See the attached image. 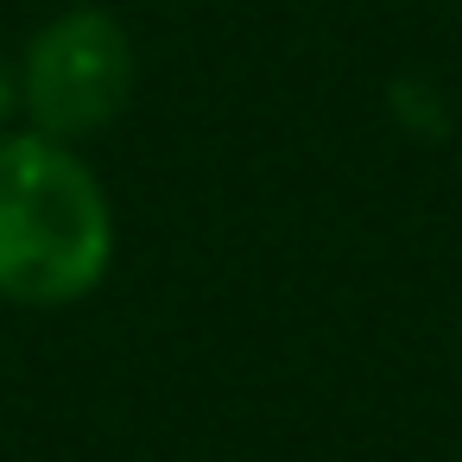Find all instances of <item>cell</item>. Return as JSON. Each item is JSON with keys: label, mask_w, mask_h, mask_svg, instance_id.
Here are the masks:
<instances>
[{"label": "cell", "mask_w": 462, "mask_h": 462, "mask_svg": "<svg viewBox=\"0 0 462 462\" xmlns=\"http://www.w3.org/2000/svg\"><path fill=\"white\" fill-rule=\"evenodd\" d=\"M115 241V197L77 146L32 127L0 134V304H83L108 279Z\"/></svg>", "instance_id": "cell-1"}, {"label": "cell", "mask_w": 462, "mask_h": 462, "mask_svg": "<svg viewBox=\"0 0 462 462\" xmlns=\"http://www.w3.org/2000/svg\"><path fill=\"white\" fill-rule=\"evenodd\" d=\"M134 83H140L134 32L96 0H77V7L51 14L14 64L26 127L45 140H64V146L108 134L127 115Z\"/></svg>", "instance_id": "cell-2"}, {"label": "cell", "mask_w": 462, "mask_h": 462, "mask_svg": "<svg viewBox=\"0 0 462 462\" xmlns=\"http://www.w3.org/2000/svg\"><path fill=\"white\" fill-rule=\"evenodd\" d=\"M14 115H20V89H14V64L0 58V134H7Z\"/></svg>", "instance_id": "cell-3"}]
</instances>
